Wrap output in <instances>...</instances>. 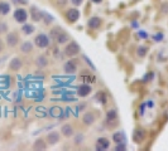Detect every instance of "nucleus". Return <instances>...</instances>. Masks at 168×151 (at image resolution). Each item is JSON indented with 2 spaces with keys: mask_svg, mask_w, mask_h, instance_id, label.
I'll return each instance as SVG.
<instances>
[{
  "mask_svg": "<svg viewBox=\"0 0 168 151\" xmlns=\"http://www.w3.org/2000/svg\"><path fill=\"white\" fill-rule=\"evenodd\" d=\"M13 17H14V20H15L17 23L24 24V23L27 22V19L29 18V14H28V12H27L25 9H23V8H17V9L14 10Z\"/></svg>",
  "mask_w": 168,
  "mask_h": 151,
  "instance_id": "1",
  "label": "nucleus"
},
{
  "mask_svg": "<svg viewBox=\"0 0 168 151\" xmlns=\"http://www.w3.org/2000/svg\"><path fill=\"white\" fill-rule=\"evenodd\" d=\"M34 44H36L38 48H41V49L47 48V47L49 45V38H48V35L44 34V33L37 34V35L34 37Z\"/></svg>",
  "mask_w": 168,
  "mask_h": 151,
  "instance_id": "2",
  "label": "nucleus"
},
{
  "mask_svg": "<svg viewBox=\"0 0 168 151\" xmlns=\"http://www.w3.org/2000/svg\"><path fill=\"white\" fill-rule=\"evenodd\" d=\"M80 52V45L76 42H70L66 47H64V54L67 57H75L77 53Z\"/></svg>",
  "mask_w": 168,
  "mask_h": 151,
  "instance_id": "3",
  "label": "nucleus"
},
{
  "mask_svg": "<svg viewBox=\"0 0 168 151\" xmlns=\"http://www.w3.org/2000/svg\"><path fill=\"white\" fill-rule=\"evenodd\" d=\"M5 42H7V45H8L9 48H14V47H17L18 43H19V35H18L15 32H10V33L7 34Z\"/></svg>",
  "mask_w": 168,
  "mask_h": 151,
  "instance_id": "4",
  "label": "nucleus"
},
{
  "mask_svg": "<svg viewBox=\"0 0 168 151\" xmlns=\"http://www.w3.org/2000/svg\"><path fill=\"white\" fill-rule=\"evenodd\" d=\"M147 137V131L143 128V127H138L134 130V133H133V140L135 143H142Z\"/></svg>",
  "mask_w": 168,
  "mask_h": 151,
  "instance_id": "5",
  "label": "nucleus"
},
{
  "mask_svg": "<svg viewBox=\"0 0 168 151\" xmlns=\"http://www.w3.org/2000/svg\"><path fill=\"white\" fill-rule=\"evenodd\" d=\"M96 121V113L92 112V111H87L82 115V122L83 125H86V126H91L94 125Z\"/></svg>",
  "mask_w": 168,
  "mask_h": 151,
  "instance_id": "6",
  "label": "nucleus"
},
{
  "mask_svg": "<svg viewBox=\"0 0 168 151\" xmlns=\"http://www.w3.org/2000/svg\"><path fill=\"white\" fill-rule=\"evenodd\" d=\"M80 12H78V9H76V8H71V9H68L67 12H66V19L70 22V23H75V22H77L78 19H80Z\"/></svg>",
  "mask_w": 168,
  "mask_h": 151,
  "instance_id": "7",
  "label": "nucleus"
},
{
  "mask_svg": "<svg viewBox=\"0 0 168 151\" xmlns=\"http://www.w3.org/2000/svg\"><path fill=\"white\" fill-rule=\"evenodd\" d=\"M22 67H23V60H22V58L14 57V58L10 59V62H9V69H10L12 72H18V70L22 69Z\"/></svg>",
  "mask_w": 168,
  "mask_h": 151,
  "instance_id": "8",
  "label": "nucleus"
},
{
  "mask_svg": "<svg viewBox=\"0 0 168 151\" xmlns=\"http://www.w3.org/2000/svg\"><path fill=\"white\" fill-rule=\"evenodd\" d=\"M59 140H61V132H58V131H51L49 133H47V137H46L47 143L56 145V143L59 142Z\"/></svg>",
  "mask_w": 168,
  "mask_h": 151,
  "instance_id": "9",
  "label": "nucleus"
},
{
  "mask_svg": "<svg viewBox=\"0 0 168 151\" xmlns=\"http://www.w3.org/2000/svg\"><path fill=\"white\" fill-rule=\"evenodd\" d=\"M91 91H92V87H91L90 85L85 83V85H81V86L78 87L77 95H78L80 97H86V96H89V95L91 93Z\"/></svg>",
  "mask_w": 168,
  "mask_h": 151,
  "instance_id": "10",
  "label": "nucleus"
},
{
  "mask_svg": "<svg viewBox=\"0 0 168 151\" xmlns=\"http://www.w3.org/2000/svg\"><path fill=\"white\" fill-rule=\"evenodd\" d=\"M63 70H64V73H67V74H73V73H76V70H77V64H76L73 60H67V62L63 64Z\"/></svg>",
  "mask_w": 168,
  "mask_h": 151,
  "instance_id": "11",
  "label": "nucleus"
},
{
  "mask_svg": "<svg viewBox=\"0 0 168 151\" xmlns=\"http://www.w3.org/2000/svg\"><path fill=\"white\" fill-rule=\"evenodd\" d=\"M73 133H75V130H73V126L71 123L62 125V127H61V135H63L64 137H72Z\"/></svg>",
  "mask_w": 168,
  "mask_h": 151,
  "instance_id": "12",
  "label": "nucleus"
},
{
  "mask_svg": "<svg viewBox=\"0 0 168 151\" xmlns=\"http://www.w3.org/2000/svg\"><path fill=\"white\" fill-rule=\"evenodd\" d=\"M100 25H101V19L98 18V17H91V18L87 20V27H89L90 29H92V30L99 29Z\"/></svg>",
  "mask_w": 168,
  "mask_h": 151,
  "instance_id": "13",
  "label": "nucleus"
},
{
  "mask_svg": "<svg viewBox=\"0 0 168 151\" xmlns=\"http://www.w3.org/2000/svg\"><path fill=\"white\" fill-rule=\"evenodd\" d=\"M118 120V112L115 108H110L106 111V122L108 123H115Z\"/></svg>",
  "mask_w": 168,
  "mask_h": 151,
  "instance_id": "14",
  "label": "nucleus"
},
{
  "mask_svg": "<svg viewBox=\"0 0 168 151\" xmlns=\"http://www.w3.org/2000/svg\"><path fill=\"white\" fill-rule=\"evenodd\" d=\"M110 147V141L106 137H100L96 141V148L98 150H108Z\"/></svg>",
  "mask_w": 168,
  "mask_h": 151,
  "instance_id": "15",
  "label": "nucleus"
},
{
  "mask_svg": "<svg viewBox=\"0 0 168 151\" xmlns=\"http://www.w3.org/2000/svg\"><path fill=\"white\" fill-rule=\"evenodd\" d=\"M33 48H34V47H33V43L29 42V40L23 42V43L20 44V47H19V49H20V52H22L23 54H29V53H32Z\"/></svg>",
  "mask_w": 168,
  "mask_h": 151,
  "instance_id": "16",
  "label": "nucleus"
},
{
  "mask_svg": "<svg viewBox=\"0 0 168 151\" xmlns=\"http://www.w3.org/2000/svg\"><path fill=\"white\" fill-rule=\"evenodd\" d=\"M95 101L99 102L100 105H106V102H108V95L104 91H99L95 95Z\"/></svg>",
  "mask_w": 168,
  "mask_h": 151,
  "instance_id": "17",
  "label": "nucleus"
},
{
  "mask_svg": "<svg viewBox=\"0 0 168 151\" xmlns=\"http://www.w3.org/2000/svg\"><path fill=\"white\" fill-rule=\"evenodd\" d=\"M47 148V142L43 140V138H38L34 141L33 143V150H37V151H42V150H46Z\"/></svg>",
  "mask_w": 168,
  "mask_h": 151,
  "instance_id": "18",
  "label": "nucleus"
},
{
  "mask_svg": "<svg viewBox=\"0 0 168 151\" xmlns=\"http://www.w3.org/2000/svg\"><path fill=\"white\" fill-rule=\"evenodd\" d=\"M10 4L8 2H0V15H8L10 13Z\"/></svg>",
  "mask_w": 168,
  "mask_h": 151,
  "instance_id": "19",
  "label": "nucleus"
},
{
  "mask_svg": "<svg viewBox=\"0 0 168 151\" xmlns=\"http://www.w3.org/2000/svg\"><path fill=\"white\" fill-rule=\"evenodd\" d=\"M36 64H37V67L38 68H46L47 65H48V59H47V57L46 55H39V57H37V59H36Z\"/></svg>",
  "mask_w": 168,
  "mask_h": 151,
  "instance_id": "20",
  "label": "nucleus"
},
{
  "mask_svg": "<svg viewBox=\"0 0 168 151\" xmlns=\"http://www.w3.org/2000/svg\"><path fill=\"white\" fill-rule=\"evenodd\" d=\"M31 15H32V19H33L34 22H41L42 18H43V13L39 12V10H37L34 7L31 9Z\"/></svg>",
  "mask_w": 168,
  "mask_h": 151,
  "instance_id": "21",
  "label": "nucleus"
},
{
  "mask_svg": "<svg viewBox=\"0 0 168 151\" xmlns=\"http://www.w3.org/2000/svg\"><path fill=\"white\" fill-rule=\"evenodd\" d=\"M34 30H36V28H34V25H33V24L24 23V24H23V27H22V32H23L24 34H27V35L33 34V33H34Z\"/></svg>",
  "mask_w": 168,
  "mask_h": 151,
  "instance_id": "22",
  "label": "nucleus"
},
{
  "mask_svg": "<svg viewBox=\"0 0 168 151\" xmlns=\"http://www.w3.org/2000/svg\"><path fill=\"white\" fill-rule=\"evenodd\" d=\"M68 39H70V35H68L66 32H62V33L56 38V40H57L58 44H64V43H67Z\"/></svg>",
  "mask_w": 168,
  "mask_h": 151,
  "instance_id": "23",
  "label": "nucleus"
},
{
  "mask_svg": "<svg viewBox=\"0 0 168 151\" xmlns=\"http://www.w3.org/2000/svg\"><path fill=\"white\" fill-rule=\"evenodd\" d=\"M147 53H148V48H147L145 45H139V47L137 48V54H138V57L143 58V57H145Z\"/></svg>",
  "mask_w": 168,
  "mask_h": 151,
  "instance_id": "24",
  "label": "nucleus"
},
{
  "mask_svg": "<svg viewBox=\"0 0 168 151\" xmlns=\"http://www.w3.org/2000/svg\"><path fill=\"white\" fill-rule=\"evenodd\" d=\"M113 141L115 143H120V142H124V135L123 132H115L113 135Z\"/></svg>",
  "mask_w": 168,
  "mask_h": 151,
  "instance_id": "25",
  "label": "nucleus"
},
{
  "mask_svg": "<svg viewBox=\"0 0 168 151\" xmlns=\"http://www.w3.org/2000/svg\"><path fill=\"white\" fill-rule=\"evenodd\" d=\"M62 32H63V30H62V28H59V27H56V28H53V29L51 30L49 35H51L52 38H54V39H56V38H57V37H58V35H59Z\"/></svg>",
  "mask_w": 168,
  "mask_h": 151,
  "instance_id": "26",
  "label": "nucleus"
},
{
  "mask_svg": "<svg viewBox=\"0 0 168 151\" xmlns=\"http://www.w3.org/2000/svg\"><path fill=\"white\" fill-rule=\"evenodd\" d=\"M8 29H9V27L5 22H0V34H5L8 32Z\"/></svg>",
  "mask_w": 168,
  "mask_h": 151,
  "instance_id": "27",
  "label": "nucleus"
},
{
  "mask_svg": "<svg viewBox=\"0 0 168 151\" xmlns=\"http://www.w3.org/2000/svg\"><path fill=\"white\" fill-rule=\"evenodd\" d=\"M83 135L82 133H78V135H76V137H75V143H77V145H80L82 141H83Z\"/></svg>",
  "mask_w": 168,
  "mask_h": 151,
  "instance_id": "28",
  "label": "nucleus"
},
{
  "mask_svg": "<svg viewBox=\"0 0 168 151\" xmlns=\"http://www.w3.org/2000/svg\"><path fill=\"white\" fill-rule=\"evenodd\" d=\"M115 150L118 151H125L126 150V147H125V145H124V142H120V143H116V147H115Z\"/></svg>",
  "mask_w": 168,
  "mask_h": 151,
  "instance_id": "29",
  "label": "nucleus"
},
{
  "mask_svg": "<svg viewBox=\"0 0 168 151\" xmlns=\"http://www.w3.org/2000/svg\"><path fill=\"white\" fill-rule=\"evenodd\" d=\"M71 3L73 4V7H80L83 3V0H71Z\"/></svg>",
  "mask_w": 168,
  "mask_h": 151,
  "instance_id": "30",
  "label": "nucleus"
},
{
  "mask_svg": "<svg viewBox=\"0 0 168 151\" xmlns=\"http://www.w3.org/2000/svg\"><path fill=\"white\" fill-rule=\"evenodd\" d=\"M162 39H163V34H162V33H159V34H154V40L160 42Z\"/></svg>",
  "mask_w": 168,
  "mask_h": 151,
  "instance_id": "31",
  "label": "nucleus"
},
{
  "mask_svg": "<svg viewBox=\"0 0 168 151\" xmlns=\"http://www.w3.org/2000/svg\"><path fill=\"white\" fill-rule=\"evenodd\" d=\"M13 2H14L17 5H20V4H27L28 0H13Z\"/></svg>",
  "mask_w": 168,
  "mask_h": 151,
  "instance_id": "32",
  "label": "nucleus"
},
{
  "mask_svg": "<svg viewBox=\"0 0 168 151\" xmlns=\"http://www.w3.org/2000/svg\"><path fill=\"white\" fill-rule=\"evenodd\" d=\"M83 59H85V60H86V62H87V63H89V64H90V67H91V68H92V69H95V67H94V64H92V63H91V62H90V59H89V58H87V55H83Z\"/></svg>",
  "mask_w": 168,
  "mask_h": 151,
  "instance_id": "33",
  "label": "nucleus"
},
{
  "mask_svg": "<svg viewBox=\"0 0 168 151\" xmlns=\"http://www.w3.org/2000/svg\"><path fill=\"white\" fill-rule=\"evenodd\" d=\"M92 2H94V3H101L103 0H92Z\"/></svg>",
  "mask_w": 168,
  "mask_h": 151,
  "instance_id": "34",
  "label": "nucleus"
},
{
  "mask_svg": "<svg viewBox=\"0 0 168 151\" xmlns=\"http://www.w3.org/2000/svg\"><path fill=\"white\" fill-rule=\"evenodd\" d=\"M2 50H3V43L0 42V52H2Z\"/></svg>",
  "mask_w": 168,
  "mask_h": 151,
  "instance_id": "35",
  "label": "nucleus"
}]
</instances>
